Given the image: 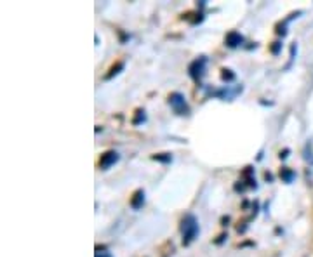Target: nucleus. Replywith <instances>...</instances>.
Here are the masks:
<instances>
[{"instance_id": "f257e3e1", "label": "nucleus", "mask_w": 313, "mask_h": 257, "mask_svg": "<svg viewBox=\"0 0 313 257\" xmlns=\"http://www.w3.org/2000/svg\"><path fill=\"white\" fill-rule=\"evenodd\" d=\"M181 231H183V244L188 245L192 244V240L197 237L199 233V224H197V219L193 216H185L181 223Z\"/></svg>"}, {"instance_id": "f03ea898", "label": "nucleus", "mask_w": 313, "mask_h": 257, "mask_svg": "<svg viewBox=\"0 0 313 257\" xmlns=\"http://www.w3.org/2000/svg\"><path fill=\"white\" fill-rule=\"evenodd\" d=\"M169 104H171V106L174 108L176 113H179V115L188 113V106H186L185 97H183L181 94H178V92L171 94V96H169Z\"/></svg>"}, {"instance_id": "7ed1b4c3", "label": "nucleus", "mask_w": 313, "mask_h": 257, "mask_svg": "<svg viewBox=\"0 0 313 257\" xmlns=\"http://www.w3.org/2000/svg\"><path fill=\"white\" fill-rule=\"evenodd\" d=\"M117 160H118V155L115 153V151H106L104 155H101V158H100V167H101V169H108L111 164H115Z\"/></svg>"}, {"instance_id": "20e7f679", "label": "nucleus", "mask_w": 313, "mask_h": 257, "mask_svg": "<svg viewBox=\"0 0 313 257\" xmlns=\"http://www.w3.org/2000/svg\"><path fill=\"white\" fill-rule=\"evenodd\" d=\"M242 40H244V38H242L240 33H237V31H231L226 37V44L230 45V47H237L238 44H242Z\"/></svg>"}, {"instance_id": "39448f33", "label": "nucleus", "mask_w": 313, "mask_h": 257, "mask_svg": "<svg viewBox=\"0 0 313 257\" xmlns=\"http://www.w3.org/2000/svg\"><path fill=\"white\" fill-rule=\"evenodd\" d=\"M143 200H145V193L139 189V191H136L134 193V196H132V200H131V205L134 207V209H139V205L143 203Z\"/></svg>"}, {"instance_id": "423d86ee", "label": "nucleus", "mask_w": 313, "mask_h": 257, "mask_svg": "<svg viewBox=\"0 0 313 257\" xmlns=\"http://www.w3.org/2000/svg\"><path fill=\"white\" fill-rule=\"evenodd\" d=\"M282 174H284V177L287 179V181H291V177H293V172H287V171H282Z\"/></svg>"}, {"instance_id": "0eeeda50", "label": "nucleus", "mask_w": 313, "mask_h": 257, "mask_svg": "<svg viewBox=\"0 0 313 257\" xmlns=\"http://www.w3.org/2000/svg\"><path fill=\"white\" fill-rule=\"evenodd\" d=\"M155 160H162V162H169L171 160V157H160V155H157Z\"/></svg>"}, {"instance_id": "6e6552de", "label": "nucleus", "mask_w": 313, "mask_h": 257, "mask_svg": "<svg viewBox=\"0 0 313 257\" xmlns=\"http://www.w3.org/2000/svg\"><path fill=\"white\" fill-rule=\"evenodd\" d=\"M96 257H110V256H108L106 252H98V254H96Z\"/></svg>"}]
</instances>
